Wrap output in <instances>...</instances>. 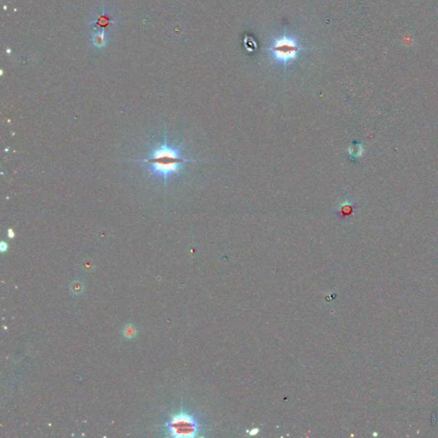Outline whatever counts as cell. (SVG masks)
Returning <instances> with one entry per match:
<instances>
[{
  "label": "cell",
  "instance_id": "4",
  "mask_svg": "<svg viewBox=\"0 0 438 438\" xmlns=\"http://www.w3.org/2000/svg\"><path fill=\"white\" fill-rule=\"evenodd\" d=\"M122 336L124 338L128 340H132L136 338L138 335V329L136 328L135 324L129 323L126 324L125 326L122 329Z\"/></svg>",
  "mask_w": 438,
  "mask_h": 438
},
{
  "label": "cell",
  "instance_id": "2",
  "mask_svg": "<svg viewBox=\"0 0 438 438\" xmlns=\"http://www.w3.org/2000/svg\"><path fill=\"white\" fill-rule=\"evenodd\" d=\"M169 437L176 438H191L197 436L199 426L193 415L181 411L172 415L165 425Z\"/></svg>",
  "mask_w": 438,
  "mask_h": 438
},
{
  "label": "cell",
  "instance_id": "1",
  "mask_svg": "<svg viewBox=\"0 0 438 438\" xmlns=\"http://www.w3.org/2000/svg\"><path fill=\"white\" fill-rule=\"evenodd\" d=\"M196 161L185 159L181 152L180 146L169 145L166 136L162 144L153 146L151 155L147 159L138 160V162L146 163L150 175L163 179L164 183L174 175H181L184 163Z\"/></svg>",
  "mask_w": 438,
  "mask_h": 438
},
{
  "label": "cell",
  "instance_id": "3",
  "mask_svg": "<svg viewBox=\"0 0 438 438\" xmlns=\"http://www.w3.org/2000/svg\"><path fill=\"white\" fill-rule=\"evenodd\" d=\"M274 51L280 60L287 61L290 58L295 57L297 46L295 42L287 39H282V41H277L274 46Z\"/></svg>",
  "mask_w": 438,
  "mask_h": 438
},
{
  "label": "cell",
  "instance_id": "6",
  "mask_svg": "<svg viewBox=\"0 0 438 438\" xmlns=\"http://www.w3.org/2000/svg\"><path fill=\"white\" fill-rule=\"evenodd\" d=\"M7 249H8V245L5 242L2 241L1 244H0V250L3 253V252L6 251Z\"/></svg>",
  "mask_w": 438,
  "mask_h": 438
},
{
  "label": "cell",
  "instance_id": "5",
  "mask_svg": "<svg viewBox=\"0 0 438 438\" xmlns=\"http://www.w3.org/2000/svg\"><path fill=\"white\" fill-rule=\"evenodd\" d=\"M69 290L74 296H82V294L85 291V285L82 281L80 280H75L70 283L69 285Z\"/></svg>",
  "mask_w": 438,
  "mask_h": 438
}]
</instances>
